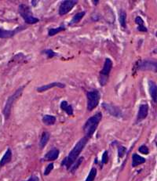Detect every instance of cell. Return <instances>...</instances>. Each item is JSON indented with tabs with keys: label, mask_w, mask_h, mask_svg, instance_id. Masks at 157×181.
Returning <instances> with one entry per match:
<instances>
[{
	"label": "cell",
	"mask_w": 157,
	"mask_h": 181,
	"mask_svg": "<svg viewBox=\"0 0 157 181\" xmlns=\"http://www.w3.org/2000/svg\"><path fill=\"white\" fill-rule=\"evenodd\" d=\"M119 21L122 28H127V13L125 10H120L119 13Z\"/></svg>",
	"instance_id": "cell-22"
},
{
	"label": "cell",
	"mask_w": 157,
	"mask_h": 181,
	"mask_svg": "<svg viewBox=\"0 0 157 181\" xmlns=\"http://www.w3.org/2000/svg\"><path fill=\"white\" fill-rule=\"evenodd\" d=\"M50 134L46 132V131H44L42 133V136H41V138H40L39 140V147L40 148L42 149L44 148L46 145V143H48V141L50 140Z\"/></svg>",
	"instance_id": "cell-20"
},
{
	"label": "cell",
	"mask_w": 157,
	"mask_h": 181,
	"mask_svg": "<svg viewBox=\"0 0 157 181\" xmlns=\"http://www.w3.org/2000/svg\"><path fill=\"white\" fill-rule=\"evenodd\" d=\"M112 60L110 58H106L105 60V63H104V66L101 71H100L99 73V78H98V81H99V84L101 86H105L108 83V78H109L110 72L112 69Z\"/></svg>",
	"instance_id": "cell-4"
},
{
	"label": "cell",
	"mask_w": 157,
	"mask_h": 181,
	"mask_svg": "<svg viewBox=\"0 0 157 181\" xmlns=\"http://www.w3.org/2000/svg\"><path fill=\"white\" fill-rule=\"evenodd\" d=\"M92 3L94 4V5H97V3H99V1H92Z\"/></svg>",
	"instance_id": "cell-33"
},
{
	"label": "cell",
	"mask_w": 157,
	"mask_h": 181,
	"mask_svg": "<svg viewBox=\"0 0 157 181\" xmlns=\"http://www.w3.org/2000/svg\"><path fill=\"white\" fill-rule=\"evenodd\" d=\"M101 119H102V114L101 112H97L91 116L90 118H88L82 128L84 133V137H86L87 140H90V137H92Z\"/></svg>",
	"instance_id": "cell-2"
},
{
	"label": "cell",
	"mask_w": 157,
	"mask_h": 181,
	"mask_svg": "<svg viewBox=\"0 0 157 181\" xmlns=\"http://www.w3.org/2000/svg\"><path fill=\"white\" fill-rule=\"evenodd\" d=\"M84 160V159H83V157H80V158H79V159H77V160L74 162V163L73 164V166H71V168H69L70 169V171H71V173H74L76 170H77V168H79V166L82 164V161Z\"/></svg>",
	"instance_id": "cell-24"
},
{
	"label": "cell",
	"mask_w": 157,
	"mask_h": 181,
	"mask_svg": "<svg viewBox=\"0 0 157 181\" xmlns=\"http://www.w3.org/2000/svg\"><path fill=\"white\" fill-rule=\"evenodd\" d=\"M78 3V1L75 0H65L63 1L61 3L60 6H59V10H58V13L60 16H65L67 13H68L73 10L74 6Z\"/></svg>",
	"instance_id": "cell-8"
},
{
	"label": "cell",
	"mask_w": 157,
	"mask_h": 181,
	"mask_svg": "<svg viewBox=\"0 0 157 181\" xmlns=\"http://www.w3.org/2000/svg\"><path fill=\"white\" fill-rule=\"evenodd\" d=\"M138 151H139L140 153L143 154H148L149 153V149L148 147L146 145H142V146L140 147L139 149H138Z\"/></svg>",
	"instance_id": "cell-28"
},
{
	"label": "cell",
	"mask_w": 157,
	"mask_h": 181,
	"mask_svg": "<svg viewBox=\"0 0 157 181\" xmlns=\"http://www.w3.org/2000/svg\"><path fill=\"white\" fill-rule=\"evenodd\" d=\"M146 159L144 157L138 155L137 154H134L132 155V167H137V166L145 163Z\"/></svg>",
	"instance_id": "cell-17"
},
{
	"label": "cell",
	"mask_w": 157,
	"mask_h": 181,
	"mask_svg": "<svg viewBox=\"0 0 157 181\" xmlns=\"http://www.w3.org/2000/svg\"><path fill=\"white\" fill-rule=\"evenodd\" d=\"M42 121L46 126H52V125H54L56 122V117L54 115H46L42 117Z\"/></svg>",
	"instance_id": "cell-21"
},
{
	"label": "cell",
	"mask_w": 157,
	"mask_h": 181,
	"mask_svg": "<svg viewBox=\"0 0 157 181\" xmlns=\"http://www.w3.org/2000/svg\"><path fill=\"white\" fill-rule=\"evenodd\" d=\"M61 109L66 112L68 115H73V106L69 104L66 101H63L61 103Z\"/></svg>",
	"instance_id": "cell-19"
},
{
	"label": "cell",
	"mask_w": 157,
	"mask_h": 181,
	"mask_svg": "<svg viewBox=\"0 0 157 181\" xmlns=\"http://www.w3.org/2000/svg\"><path fill=\"white\" fill-rule=\"evenodd\" d=\"M11 159H12V151L10 148H8L6 153L4 154V155L3 156L2 159L0 160V167H3L6 164L10 162Z\"/></svg>",
	"instance_id": "cell-15"
},
{
	"label": "cell",
	"mask_w": 157,
	"mask_h": 181,
	"mask_svg": "<svg viewBox=\"0 0 157 181\" xmlns=\"http://www.w3.org/2000/svg\"><path fill=\"white\" fill-rule=\"evenodd\" d=\"M53 169H54V163L51 162V163L49 164V165L46 167L45 171H44V175H45V176H48V175L52 172Z\"/></svg>",
	"instance_id": "cell-29"
},
{
	"label": "cell",
	"mask_w": 157,
	"mask_h": 181,
	"mask_svg": "<svg viewBox=\"0 0 157 181\" xmlns=\"http://www.w3.org/2000/svg\"><path fill=\"white\" fill-rule=\"evenodd\" d=\"M135 23L137 25V30L139 31H142V32H148V28L145 27V22L140 16H137L135 18Z\"/></svg>",
	"instance_id": "cell-18"
},
{
	"label": "cell",
	"mask_w": 157,
	"mask_h": 181,
	"mask_svg": "<svg viewBox=\"0 0 157 181\" xmlns=\"http://www.w3.org/2000/svg\"><path fill=\"white\" fill-rule=\"evenodd\" d=\"M54 87H58V88L63 89L65 87V84L62 82H54L50 83V84H47V85H44V86H39L36 89V90L39 92V93H43L45 91L50 89L54 88Z\"/></svg>",
	"instance_id": "cell-12"
},
{
	"label": "cell",
	"mask_w": 157,
	"mask_h": 181,
	"mask_svg": "<svg viewBox=\"0 0 157 181\" xmlns=\"http://www.w3.org/2000/svg\"><path fill=\"white\" fill-rule=\"evenodd\" d=\"M96 176H97V168H94V167H93L91 168V170L90 171L89 173V175L87 177L86 179V180L85 181H94V179L96 178Z\"/></svg>",
	"instance_id": "cell-26"
},
{
	"label": "cell",
	"mask_w": 157,
	"mask_h": 181,
	"mask_svg": "<svg viewBox=\"0 0 157 181\" xmlns=\"http://www.w3.org/2000/svg\"><path fill=\"white\" fill-rule=\"evenodd\" d=\"M26 28V26L21 25L18 28H14L13 30H5L0 28V38H13L16 34L22 31Z\"/></svg>",
	"instance_id": "cell-9"
},
{
	"label": "cell",
	"mask_w": 157,
	"mask_h": 181,
	"mask_svg": "<svg viewBox=\"0 0 157 181\" xmlns=\"http://www.w3.org/2000/svg\"><path fill=\"white\" fill-rule=\"evenodd\" d=\"M87 109L88 111H92L97 108V106L99 103L100 99H101V94L97 89H92V90L87 92Z\"/></svg>",
	"instance_id": "cell-6"
},
{
	"label": "cell",
	"mask_w": 157,
	"mask_h": 181,
	"mask_svg": "<svg viewBox=\"0 0 157 181\" xmlns=\"http://www.w3.org/2000/svg\"><path fill=\"white\" fill-rule=\"evenodd\" d=\"M65 30H66V27H65L64 24H61V25L58 27V28H50V29L48 30V36L52 37L54 35H57L58 33L61 32V31H64Z\"/></svg>",
	"instance_id": "cell-23"
},
{
	"label": "cell",
	"mask_w": 157,
	"mask_h": 181,
	"mask_svg": "<svg viewBox=\"0 0 157 181\" xmlns=\"http://www.w3.org/2000/svg\"><path fill=\"white\" fill-rule=\"evenodd\" d=\"M134 69L137 71H152L153 72H156L157 63L156 60H139L136 63Z\"/></svg>",
	"instance_id": "cell-7"
},
{
	"label": "cell",
	"mask_w": 157,
	"mask_h": 181,
	"mask_svg": "<svg viewBox=\"0 0 157 181\" xmlns=\"http://www.w3.org/2000/svg\"><path fill=\"white\" fill-rule=\"evenodd\" d=\"M24 88H25V86H21L20 88H18V89H17L14 93H13L12 95H10V96L8 97L7 100H6V104L5 106H4V108H3V115H4V117H5L6 120H7L8 118H10L13 105L14 104L16 101L20 97V96L22 95Z\"/></svg>",
	"instance_id": "cell-3"
},
{
	"label": "cell",
	"mask_w": 157,
	"mask_h": 181,
	"mask_svg": "<svg viewBox=\"0 0 157 181\" xmlns=\"http://www.w3.org/2000/svg\"><path fill=\"white\" fill-rule=\"evenodd\" d=\"M31 4L32 5L33 7H36L39 4V1H32L31 2Z\"/></svg>",
	"instance_id": "cell-32"
},
{
	"label": "cell",
	"mask_w": 157,
	"mask_h": 181,
	"mask_svg": "<svg viewBox=\"0 0 157 181\" xmlns=\"http://www.w3.org/2000/svg\"><path fill=\"white\" fill-rule=\"evenodd\" d=\"M148 115H149V105H148V103H142L140 105L138 111H137L136 122H142V121L147 118Z\"/></svg>",
	"instance_id": "cell-11"
},
{
	"label": "cell",
	"mask_w": 157,
	"mask_h": 181,
	"mask_svg": "<svg viewBox=\"0 0 157 181\" xmlns=\"http://www.w3.org/2000/svg\"><path fill=\"white\" fill-rule=\"evenodd\" d=\"M86 15V12L85 11H81V12H79V13H75V15L73 16L72 20L68 23V25L73 26L75 25L76 24H78L79 22H80L82 19L84 17V16Z\"/></svg>",
	"instance_id": "cell-16"
},
{
	"label": "cell",
	"mask_w": 157,
	"mask_h": 181,
	"mask_svg": "<svg viewBox=\"0 0 157 181\" xmlns=\"http://www.w3.org/2000/svg\"><path fill=\"white\" fill-rule=\"evenodd\" d=\"M127 152V148L125 147L122 146V145H120L118 147V156L119 158H123L124 154Z\"/></svg>",
	"instance_id": "cell-27"
},
{
	"label": "cell",
	"mask_w": 157,
	"mask_h": 181,
	"mask_svg": "<svg viewBox=\"0 0 157 181\" xmlns=\"http://www.w3.org/2000/svg\"><path fill=\"white\" fill-rule=\"evenodd\" d=\"M108 161V151H105L102 154V159H101V162L103 165L107 164Z\"/></svg>",
	"instance_id": "cell-30"
},
{
	"label": "cell",
	"mask_w": 157,
	"mask_h": 181,
	"mask_svg": "<svg viewBox=\"0 0 157 181\" xmlns=\"http://www.w3.org/2000/svg\"><path fill=\"white\" fill-rule=\"evenodd\" d=\"M18 12L25 20V22L27 24H34L39 21V18L35 17L32 15L31 12L30 7L26 4H20L18 7Z\"/></svg>",
	"instance_id": "cell-5"
},
{
	"label": "cell",
	"mask_w": 157,
	"mask_h": 181,
	"mask_svg": "<svg viewBox=\"0 0 157 181\" xmlns=\"http://www.w3.org/2000/svg\"><path fill=\"white\" fill-rule=\"evenodd\" d=\"M26 181H39V177L36 176H35V175H32V176H30L29 177V179L27 180Z\"/></svg>",
	"instance_id": "cell-31"
},
{
	"label": "cell",
	"mask_w": 157,
	"mask_h": 181,
	"mask_svg": "<svg viewBox=\"0 0 157 181\" xmlns=\"http://www.w3.org/2000/svg\"><path fill=\"white\" fill-rule=\"evenodd\" d=\"M42 53L45 54L48 59H51V58L55 57H58V53H55L54 51L53 50H51V49H46V50H44L42 52Z\"/></svg>",
	"instance_id": "cell-25"
},
{
	"label": "cell",
	"mask_w": 157,
	"mask_h": 181,
	"mask_svg": "<svg viewBox=\"0 0 157 181\" xmlns=\"http://www.w3.org/2000/svg\"><path fill=\"white\" fill-rule=\"evenodd\" d=\"M149 89L152 101L154 103H156L157 100V86L152 80L149 81Z\"/></svg>",
	"instance_id": "cell-14"
},
{
	"label": "cell",
	"mask_w": 157,
	"mask_h": 181,
	"mask_svg": "<svg viewBox=\"0 0 157 181\" xmlns=\"http://www.w3.org/2000/svg\"><path fill=\"white\" fill-rule=\"evenodd\" d=\"M59 154H60V151H59V150L58 148L51 149L50 151H49L46 154L43 160L48 161H54L56 159H58Z\"/></svg>",
	"instance_id": "cell-13"
},
{
	"label": "cell",
	"mask_w": 157,
	"mask_h": 181,
	"mask_svg": "<svg viewBox=\"0 0 157 181\" xmlns=\"http://www.w3.org/2000/svg\"><path fill=\"white\" fill-rule=\"evenodd\" d=\"M88 140H87L86 137H82V138L80 139V140L76 143L75 147H73V150L70 151V153L68 154L67 158H65L61 161V166H65L68 170H69V168H71V166H73V164L77 160L79 155L82 151L85 146L87 145Z\"/></svg>",
	"instance_id": "cell-1"
},
{
	"label": "cell",
	"mask_w": 157,
	"mask_h": 181,
	"mask_svg": "<svg viewBox=\"0 0 157 181\" xmlns=\"http://www.w3.org/2000/svg\"><path fill=\"white\" fill-rule=\"evenodd\" d=\"M102 108H104L105 111H107L109 115L114 116V117H116V118H121L123 116V113L122 111H121V109H120V108H118L117 106L113 105V104H111V103H103Z\"/></svg>",
	"instance_id": "cell-10"
}]
</instances>
